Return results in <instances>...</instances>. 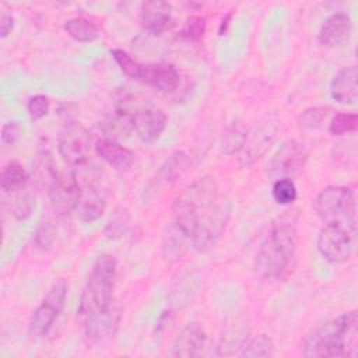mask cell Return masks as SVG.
<instances>
[{
	"label": "cell",
	"instance_id": "6da1fadb",
	"mask_svg": "<svg viewBox=\"0 0 358 358\" xmlns=\"http://www.w3.org/2000/svg\"><path fill=\"white\" fill-rule=\"evenodd\" d=\"M302 355L308 358H355L358 355L357 310L341 313L315 327L303 340Z\"/></svg>",
	"mask_w": 358,
	"mask_h": 358
},
{
	"label": "cell",
	"instance_id": "7a4b0ae2",
	"mask_svg": "<svg viewBox=\"0 0 358 358\" xmlns=\"http://www.w3.org/2000/svg\"><path fill=\"white\" fill-rule=\"evenodd\" d=\"M295 248L296 235L294 227L288 222L274 224L256 252V274L264 280L280 278L289 267Z\"/></svg>",
	"mask_w": 358,
	"mask_h": 358
},
{
	"label": "cell",
	"instance_id": "3957f363",
	"mask_svg": "<svg viewBox=\"0 0 358 358\" xmlns=\"http://www.w3.org/2000/svg\"><path fill=\"white\" fill-rule=\"evenodd\" d=\"M116 273L117 263L115 256L102 253L96 257L77 308V316L83 323L113 302Z\"/></svg>",
	"mask_w": 358,
	"mask_h": 358
},
{
	"label": "cell",
	"instance_id": "277c9868",
	"mask_svg": "<svg viewBox=\"0 0 358 358\" xmlns=\"http://www.w3.org/2000/svg\"><path fill=\"white\" fill-rule=\"evenodd\" d=\"M315 211L326 225L341 227L357 232V201L345 186H327L315 200Z\"/></svg>",
	"mask_w": 358,
	"mask_h": 358
},
{
	"label": "cell",
	"instance_id": "5b68a950",
	"mask_svg": "<svg viewBox=\"0 0 358 358\" xmlns=\"http://www.w3.org/2000/svg\"><path fill=\"white\" fill-rule=\"evenodd\" d=\"M217 201V186L213 178L203 176L187 185L173 200L172 218L199 222L200 215Z\"/></svg>",
	"mask_w": 358,
	"mask_h": 358
},
{
	"label": "cell",
	"instance_id": "8992f818",
	"mask_svg": "<svg viewBox=\"0 0 358 358\" xmlns=\"http://www.w3.org/2000/svg\"><path fill=\"white\" fill-rule=\"evenodd\" d=\"M67 281L64 278L56 280L42 299V303L34 310L28 322V331L32 337L45 336L60 316L67 296Z\"/></svg>",
	"mask_w": 358,
	"mask_h": 358
},
{
	"label": "cell",
	"instance_id": "52a82bcc",
	"mask_svg": "<svg viewBox=\"0 0 358 358\" xmlns=\"http://www.w3.org/2000/svg\"><path fill=\"white\" fill-rule=\"evenodd\" d=\"M91 148V136L78 122H70L63 126L57 136V150L62 159L69 165H81L88 159Z\"/></svg>",
	"mask_w": 358,
	"mask_h": 358
},
{
	"label": "cell",
	"instance_id": "ba28073f",
	"mask_svg": "<svg viewBox=\"0 0 358 358\" xmlns=\"http://www.w3.org/2000/svg\"><path fill=\"white\" fill-rule=\"evenodd\" d=\"M231 207L228 203L215 201L210 208H207L199 218L193 248L197 250L211 248L225 231Z\"/></svg>",
	"mask_w": 358,
	"mask_h": 358
},
{
	"label": "cell",
	"instance_id": "9c48e42d",
	"mask_svg": "<svg viewBox=\"0 0 358 358\" xmlns=\"http://www.w3.org/2000/svg\"><path fill=\"white\" fill-rule=\"evenodd\" d=\"M196 227L172 218L166 224L161 238V256L166 264L179 262L186 252L193 246Z\"/></svg>",
	"mask_w": 358,
	"mask_h": 358
},
{
	"label": "cell",
	"instance_id": "30bf717a",
	"mask_svg": "<svg viewBox=\"0 0 358 358\" xmlns=\"http://www.w3.org/2000/svg\"><path fill=\"white\" fill-rule=\"evenodd\" d=\"M355 232L341 227L324 225L317 236V250L330 263H343L350 259Z\"/></svg>",
	"mask_w": 358,
	"mask_h": 358
},
{
	"label": "cell",
	"instance_id": "8fae6325",
	"mask_svg": "<svg viewBox=\"0 0 358 358\" xmlns=\"http://www.w3.org/2000/svg\"><path fill=\"white\" fill-rule=\"evenodd\" d=\"M306 157L308 152L301 143L288 140L273 154L267 165V173L275 179L289 178L305 165Z\"/></svg>",
	"mask_w": 358,
	"mask_h": 358
},
{
	"label": "cell",
	"instance_id": "7c38bea8",
	"mask_svg": "<svg viewBox=\"0 0 358 358\" xmlns=\"http://www.w3.org/2000/svg\"><path fill=\"white\" fill-rule=\"evenodd\" d=\"M122 313H123V309L120 303L113 299V302L106 309L87 319L83 323V326H84V337L88 341V344H101L109 340L119 327V323L122 320Z\"/></svg>",
	"mask_w": 358,
	"mask_h": 358
},
{
	"label": "cell",
	"instance_id": "4fadbf2b",
	"mask_svg": "<svg viewBox=\"0 0 358 358\" xmlns=\"http://www.w3.org/2000/svg\"><path fill=\"white\" fill-rule=\"evenodd\" d=\"M48 192L52 208L60 215H67L76 210L80 200L81 187L76 175L69 172L60 173Z\"/></svg>",
	"mask_w": 358,
	"mask_h": 358
},
{
	"label": "cell",
	"instance_id": "5bb4252c",
	"mask_svg": "<svg viewBox=\"0 0 358 358\" xmlns=\"http://www.w3.org/2000/svg\"><path fill=\"white\" fill-rule=\"evenodd\" d=\"M140 24L144 31L161 35L173 28L172 6L166 1H144L140 6Z\"/></svg>",
	"mask_w": 358,
	"mask_h": 358
},
{
	"label": "cell",
	"instance_id": "9a60e30c",
	"mask_svg": "<svg viewBox=\"0 0 358 358\" xmlns=\"http://www.w3.org/2000/svg\"><path fill=\"white\" fill-rule=\"evenodd\" d=\"M207 340L206 330L201 323L190 322L187 323L173 338L169 355L171 357H199L204 348Z\"/></svg>",
	"mask_w": 358,
	"mask_h": 358
},
{
	"label": "cell",
	"instance_id": "2e32d148",
	"mask_svg": "<svg viewBox=\"0 0 358 358\" xmlns=\"http://www.w3.org/2000/svg\"><path fill=\"white\" fill-rule=\"evenodd\" d=\"M138 81L161 92H173L180 84V74L171 63L141 64Z\"/></svg>",
	"mask_w": 358,
	"mask_h": 358
},
{
	"label": "cell",
	"instance_id": "e0dca14e",
	"mask_svg": "<svg viewBox=\"0 0 358 358\" xmlns=\"http://www.w3.org/2000/svg\"><path fill=\"white\" fill-rule=\"evenodd\" d=\"M168 117L162 109L145 108L133 115L134 131L144 143L157 141L164 133Z\"/></svg>",
	"mask_w": 358,
	"mask_h": 358
},
{
	"label": "cell",
	"instance_id": "ac0fdd59",
	"mask_svg": "<svg viewBox=\"0 0 358 358\" xmlns=\"http://www.w3.org/2000/svg\"><path fill=\"white\" fill-rule=\"evenodd\" d=\"M352 32V20L345 13H334L322 24L317 39L322 45L334 48L343 45Z\"/></svg>",
	"mask_w": 358,
	"mask_h": 358
},
{
	"label": "cell",
	"instance_id": "d6986e66",
	"mask_svg": "<svg viewBox=\"0 0 358 358\" xmlns=\"http://www.w3.org/2000/svg\"><path fill=\"white\" fill-rule=\"evenodd\" d=\"M357 77V66H348L341 69L330 83L331 98L343 105H354L358 98Z\"/></svg>",
	"mask_w": 358,
	"mask_h": 358
},
{
	"label": "cell",
	"instance_id": "ffe728a7",
	"mask_svg": "<svg viewBox=\"0 0 358 358\" xmlns=\"http://www.w3.org/2000/svg\"><path fill=\"white\" fill-rule=\"evenodd\" d=\"M95 151L101 159H103L108 165L120 172L127 171L134 161V154L131 150L123 147L116 140L108 137H103L96 141Z\"/></svg>",
	"mask_w": 358,
	"mask_h": 358
},
{
	"label": "cell",
	"instance_id": "44dd1931",
	"mask_svg": "<svg viewBox=\"0 0 358 358\" xmlns=\"http://www.w3.org/2000/svg\"><path fill=\"white\" fill-rule=\"evenodd\" d=\"M106 208V201L103 196L94 187L85 186L81 189L80 200L76 207L77 215L84 222H94L99 220Z\"/></svg>",
	"mask_w": 358,
	"mask_h": 358
},
{
	"label": "cell",
	"instance_id": "7402d4cb",
	"mask_svg": "<svg viewBox=\"0 0 358 358\" xmlns=\"http://www.w3.org/2000/svg\"><path fill=\"white\" fill-rule=\"evenodd\" d=\"M190 157L183 151H175L161 164L157 176L162 183H172L190 168Z\"/></svg>",
	"mask_w": 358,
	"mask_h": 358
},
{
	"label": "cell",
	"instance_id": "603a6c76",
	"mask_svg": "<svg viewBox=\"0 0 358 358\" xmlns=\"http://www.w3.org/2000/svg\"><path fill=\"white\" fill-rule=\"evenodd\" d=\"M32 173L36 185L41 187H46L48 190L53 186V183L60 175L56 169V164L52 158V154L48 151H42L36 155L34 161Z\"/></svg>",
	"mask_w": 358,
	"mask_h": 358
},
{
	"label": "cell",
	"instance_id": "cb8c5ba5",
	"mask_svg": "<svg viewBox=\"0 0 358 358\" xmlns=\"http://www.w3.org/2000/svg\"><path fill=\"white\" fill-rule=\"evenodd\" d=\"M102 130L108 138H126L134 131L133 115L124 109H117L102 123Z\"/></svg>",
	"mask_w": 358,
	"mask_h": 358
},
{
	"label": "cell",
	"instance_id": "d4e9b609",
	"mask_svg": "<svg viewBox=\"0 0 358 358\" xmlns=\"http://www.w3.org/2000/svg\"><path fill=\"white\" fill-rule=\"evenodd\" d=\"M28 182V173L18 161H8L3 165L0 173V187L6 193L22 190Z\"/></svg>",
	"mask_w": 358,
	"mask_h": 358
},
{
	"label": "cell",
	"instance_id": "484cf974",
	"mask_svg": "<svg viewBox=\"0 0 358 358\" xmlns=\"http://www.w3.org/2000/svg\"><path fill=\"white\" fill-rule=\"evenodd\" d=\"M248 138V129L241 122H234L228 126L220 140V151L225 155H232L239 152Z\"/></svg>",
	"mask_w": 358,
	"mask_h": 358
},
{
	"label": "cell",
	"instance_id": "4316f807",
	"mask_svg": "<svg viewBox=\"0 0 358 358\" xmlns=\"http://www.w3.org/2000/svg\"><path fill=\"white\" fill-rule=\"evenodd\" d=\"M271 140H273V136L268 131H262V130L256 131L250 138L248 136L246 143L242 148L243 154L241 157V164L245 166L252 165L256 159H259L264 154Z\"/></svg>",
	"mask_w": 358,
	"mask_h": 358
},
{
	"label": "cell",
	"instance_id": "83f0119b",
	"mask_svg": "<svg viewBox=\"0 0 358 358\" xmlns=\"http://www.w3.org/2000/svg\"><path fill=\"white\" fill-rule=\"evenodd\" d=\"M63 28L69 34V36H71L78 42H92L99 35V29L96 24H94L91 20L84 17L69 18L64 22Z\"/></svg>",
	"mask_w": 358,
	"mask_h": 358
},
{
	"label": "cell",
	"instance_id": "f1b7e54d",
	"mask_svg": "<svg viewBox=\"0 0 358 358\" xmlns=\"http://www.w3.org/2000/svg\"><path fill=\"white\" fill-rule=\"evenodd\" d=\"M238 354L246 358L271 357L274 354V343L267 334H256L239 344Z\"/></svg>",
	"mask_w": 358,
	"mask_h": 358
},
{
	"label": "cell",
	"instance_id": "f546056e",
	"mask_svg": "<svg viewBox=\"0 0 358 358\" xmlns=\"http://www.w3.org/2000/svg\"><path fill=\"white\" fill-rule=\"evenodd\" d=\"M131 218L126 208L116 207L105 225V235L109 239H120L130 228Z\"/></svg>",
	"mask_w": 358,
	"mask_h": 358
},
{
	"label": "cell",
	"instance_id": "4dcf8cb0",
	"mask_svg": "<svg viewBox=\"0 0 358 358\" xmlns=\"http://www.w3.org/2000/svg\"><path fill=\"white\" fill-rule=\"evenodd\" d=\"M271 194L277 204L288 206L296 200L298 190L291 178H280L274 180L271 187Z\"/></svg>",
	"mask_w": 358,
	"mask_h": 358
},
{
	"label": "cell",
	"instance_id": "1f68e13d",
	"mask_svg": "<svg viewBox=\"0 0 358 358\" xmlns=\"http://www.w3.org/2000/svg\"><path fill=\"white\" fill-rule=\"evenodd\" d=\"M204 32H206V18L203 15H190L185 21L179 32V36L182 41L197 43L203 39Z\"/></svg>",
	"mask_w": 358,
	"mask_h": 358
},
{
	"label": "cell",
	"instance_id": "d6a6232c",
	"mask_svg": "<svg viewBox=\"0 0 358 358\" xmlns=\"http://www.w3.org/2000/svg\"><path fill=\"white\" fill-rule=\"evenodd\" d=\"M329 112L330 109L324 106L308 108L298 116V124L305 130H316L322 127V124L329 116Z\"/></svg>",
	"mask_w": 358,
	"mask_h": 358
},
{
	"label": "cell",
	"instance_id": "836d02e7",
	"mask_svg": "<svg viewBox=\"0 0 358 358\" xmlns=\"http://www.w3.org/2000/svg\"><path fill=\"white\" fill-rule=\"evenodd\" d=\"M358 127V116L355 113H336L329 123L331 136H344L354 133Z\"/></svg>",
	"mask_w": 358,
	"mask_h": 358
},
{
	"label": "cell",
	"instance_id": "e575fe53",
	"mask_svg": "<svg viewBox=\"0 0 358 358\" xmlns=\"http://www.w3.org/2000/svg\"><path fill=\"white\" fill-rule=\"evenodd\" d=\"M110 55L113 57V60L116 62V64L119 66V69L130 78L133 80H138L140 76V70H141V64L134 60L126 50L123 49H112Z\"/></svg>",
	"mask_w": 358,
	"mask_h": 358
},
{
	"label": "cell",
	"instance_id": "d590c367",
	"mask_svg": "<svg viewBox=\"0 0 358 358\" xmlns=\"http://www.w3.org/2000/svg\"><path fill=\"white\" fill-rule=\"evenodd\" d=\"M27 110L32 120H41L49 112V98L43 94H36L31 96L27 103Z\"/></svg>",
	"mask_w": 358,
	"mask_h": 358
},
{
	"label": "cell",
	"instance_id": "8d00e7d4",
	"mask_svg": "<svg viewBox=\"0 0 358 358\" xmlns=\"http://www.w3.org/2000/svg\"><path fill=\"white\" fill-rule=\"evenodd\" d=\"M35 207V199L29 193H21L15 197L14 206H13V214L17 220H25L31 215L32 210Z\"/></svg>",
	"mask_w": 358,
	"mask_h": 358
},
{
	"label": "cell",
	"instance_id": "74e56055",
	"mask_svg": "<svg viewBox=\"0 0 358 358\" xmlns=\"http://www.w3.org/2000/svg\"><path fill=\"white\" fill-rule=\"evenodd\" d=\"M55 235L56 232L53 225L50 222H43L38 227L34 239H35V243L45 250V249H49L55 242Z\"/></svg>",
	"mask_w": 358,
	"mask_h": 358
},
{
	"label": "cell",
	"instance_id": "f35d334b",
	"mask_svg": "<svg viewBox=\"0 0 358 358\" xmlns=\"http://www.w3.org/2000/svg\"><path fill=\"white\" fill-rule=\"evenodd\" d=\"M21 126L18 122H8L6 123L3 127H1V133H0V137H1V143L4 145H11L14 144L20 134H21Z\"/></svg>",
	"mask_w": 358,
	"mask_h": 358
},
{
	"label": "cell",
	"instance_id": "ab89813d",
	"mask_svg": "<svg viewBox=\"0 0 358 358\" xmlns=\"http://www.w3.org/2000/svg\"><path fill=\"white\" fill-rule=\"evenodd\" d=\"M13 27H14V18H13V15L10 14V13H7V11H1V15H0V36L1 38H6L10 32H11V29H13Z\"/></svg>",
	"mask_w": 358,
	"mask_h": 358
},
{
	"label": "cell",
	"instance_id": "60d3db41",
	"mask_svg": "<svg viewBox=\"0 0 358 358\" xmlns=\"http://www.w3.org/2000/svg\"><path fill=\"white\" fill-rule=\"evenodd\" d=\"M229 21H231V14H227L222 20H221V24H220V28H218V34L220 35H224V32H227V28L229 25Z\"/></svg>",
	"mask_w": 358,
	"mask_h": 358
}]
</instances>
